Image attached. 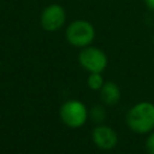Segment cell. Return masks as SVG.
Returning a JSON list of instances; mask_svg holds the SVG:
<instances>
[{
	"label": "cell",
	"mask_w": 154,
	"mask_h": 154,
	"mask_svg": "<svg viewBox=\"0 0 154 154\" xmlns=\"http://www.w3.org/2000/svg\"><path fill=\"white\" fill-rule=\"evenodd\" d=\"M126 124L134 132H150L154 129V103L142 101L132 106L126 114Z\"/></svg>",
	"instance_id": "6da1fadb"
},
{
	"label": "cell",
	"mask_w": 154,
	"mask_h": 154,
	"mask_svg": "<svg viewBox=\"0 0 154 154\" xmlns=\"http://www.w3.org/2000/svg\"><path fill=\"white\" fill-rule=\"evenodd\" d=\"M66 41L78 48H84L90 46L95 38L94 25L85 19H76L71 22L65 30Z\"/></svg>",
	"instance_id": "7a4b0ae2"
},
{
	"label": "cell",
	"mask_w": 154,
	"mask_h": 154,
	"mask_svg": "<svg viewBox=\"0 0 154 154\" xmlns=\"http://www.w3.org/2000/svg\"><path fill=\"white\" fill-rule=\"evenodd\" d=\"M59 116L66 126L78 129L85 124L88 119V109L85 105L78 100H69L61 105Z\"/></svg>",
	"instance_id": "3957f363"
},
{
	"label": "cell",
	"mask_w": 154,
	"mask_h": 154,
	"mask_svg": "<svg viewBox=\"0 0 154 154\" xmlns=\"http://www.w3.org/2000/svg\"><path fill=\"white\" fill-rule=\"evenodd\" d=\"M79 65L89 73H101L107 66V55L94 46H87L78 53Z\"/></svg>",
	"instance_id": "277c9868"
},
{
	"label": "cell",
	"mask_w": 154,
	"mask_h": 154,
	"mask_svg": "<svg viewBox=\"0 0 154 154\" xmlns=\"http://www.w3.org/2000/svg\"><path fill=\"white\" fill-rule=\"evenodd\" d=\"M66 20L65 8L59 4L47 5L40 14V24L43 30L53 32L63 28Z\"/></svg>",
	"instance_id": "5b68a950"
},
{
	"label": "cell",
	"mask_w": 154,
	"mask_h": 154,
	"mask_svg": "<svg viewBox=\"0 0 154 154\" xmlns=\"http://www.w3.org/2000/svg\"><path fill=\"white\" fill-rule=\"evenodd\" d=\"M91 140L97 148L103 149V150L112 149L118 143L117 132L112 128L106 126V125L95 126L91 132Z\"/></svg>",
	"instance_id": "8992f818"
},
{
	"label": "cell",
	"mask_w": 154,
	"mask_h": 154,
	"mask_svg": "<svg viewBox=\"0 0 154 154\" xmlns=\"http://www.w3.org/2000/svg\"><path fill=\"white\" fill-rule=\"evenodd\" d=\"M100 95L106 105H116L120 99V89L114 82H105L100 89Z\"/></svg>",
	"instance_id": "52a82bcc"
},
{
	"label": "cell",
	"mask_w": 154,
	"mask_h": 154,
	"mask_svg": "<svg viewBox=\"0 0 154 154\" xmlns=\"http://www.w3.org/2000/svg\"><path fill=\"white\" fill-rule=\"evenodd\" d=\"M103 78L101 73H89V77L87 79V84L91 90H100L103 85Z\"/></svg>",
	"instance_id": "ba28073f"
},
{
	"label": "cell",
	"mask_w": 154,
	"mask_h": 154,
	"mask_svg": "<svg viewBox=\"0 0 154 154\" xmlns=\"http://www.w3.org/2000/svg\"><path fill=\"white\" fill-rule=\"evenodd\" d=\"M91 114H93V118L96 120V122H102L105 119V109L101 107V106H95L91 111Z\"/></svg>",
	"instance_id": "9c48e42d"
},
{
	"label": "cell",
	"mask_w": 154,
	"mask_h": 154,
	"mask_svg": "<svg viewBox=\"0 0 154 154\" xmlns=\"http://www.w3.org/2000/svg\"><path fill=\"white\" fill-rule=\"evenodd\" d=\"M146 149L148 154H154V132H152L146 140Z\"/></svg>",
	"instance_id": "30bf717a"
},
{
	"label": "cell",
	"mask_w": 154,
	"mask_h": 154,
	"mask_svg": "<svg viewBox=\"0 0 154 154\" xmlns=\"http://www.w3.org/2000/svg\"><path fill=\"white\" fill-rule=\"evenodd\" d=\"M143 1L147 8H149L150 11H154V0H143Z\"/></svg>",
	"instance_id": "8fae6325"
},
{
	"label": "cell",
	"mask_w": 154,
	"mask_h": 154,
	"mask_svg": "<svg viewBox=\"0 0 154 154\" xmlns=\"http://www.w3.org/2000/svg\"><path fill=\"white\" fill-rule=\"evenodd\" d=\"M153 43H154V34H153Z\"/></svg>",
	"instance_id": "7c38bea8"
},
{
	"label": "cell",
	"mask_w": 154,
	"mask_h": 154,
	"mask_svg": "<svg viewBox=\"0 0 154 154\" xmlns=\"http://www.w3.org/2000/svg\"><path fill=\"white\" fill-rule=\"evenodd\" d=\"M0 67H1V63H0Z\"/></svg>",
	"instance_id": "4fadbf2b"
}]
</instances>
